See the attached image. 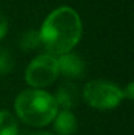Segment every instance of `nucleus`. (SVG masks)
I'll list each match as a JSON object with an SVG mask.
<instances>
[{
    "mask_svg": "<svg viewBox=\"0 0 134 135\" xmlns=\"http://www.w3.org/2000/svg\"><path fill=\"white\" fill-rule=\"evenodd\" d=\"M40 36L50 54H67L82 37L80 17L71 7L57 8L46 17Z\"/></svg>",
    "mask_w": 134,
    "mask_h": 135,
    "instance_id": "nucleus-1",
    "label": "nucleus"
},
{
    "mask_svg": "<svg viewBox=\"0 0 134 135\" xmlns=\"http://www.w3.org/2000/svg\"><path fill=\"white\" fill-rule=\"evenodd\" d=\"M13 67H15V59L11 51L4 47H0V74L5 75L12 72Z\"/></svg>",
    "mask_w": 134,
    "mask_h": 135,
    "instance_id": "nucleus-10",
    "label": "nucleus"
},
{
    "mask_svg": "<svg viewBox=\"0 0 134 135\" xmlns=\"http://www.w3.org/2000/svg\"><path fill=\"white\" fill-rule=\"evenodd\" d=\"M8 32V20L5 17V15L0 11V40H3L5 37Z\"/></svg>",
    "mask_w": 134,
    "mask_h": 135,
    "instance_id": "nucleus-11",
    "label": "nucleus"
},
{
    "mask_svg": "<svg viewBox=\"0 0 134 135\" xmlns=\"http://www.w3.org/2000/svg\"><path fill=\"white\" fill-rule=\"evenodd\" d=\"M32 135H53V134L46 133V131H41V133H34V134H32Z\"/></svg>",
    "mask_w": 134,
    "mask_h": 135,
    "instance_id": "nucleus-13",
    "label": "nucleus"
},
{
    "mask_svg": "<svg viewBox=\"0 0 134 135\" xmlns=\"http://www.w3.org/2000/svg\"><path fill=\"white\" fill-rule=\"evenodd\" d=\"M128 96V98H133V83H129V85H128V88H126V93H124V96Z\"/></svg>",
    "mask_w": 134,
    "mask_h": 135,
    "instance_id": "nucleus-12",
    "label": "nucleus"
},
{
    "mask_svg": "<svg viewBox=\"0 0 134 135\" xmlns=\"http://www.w3.org/2000/svg\"><path fill=\"white\" fill-rule=\"evenodd\" d=\"M83 97L89 106L100 110H108L116 108L121 102L124 92L109 81L92 80L86 84Z\"/></svg>",
    "mask_w": 134,
    "mask_h": 135,
    "instance_id": "nucleus-3",
    "label": "nucleus"
},
{
    "mask_svg": "<svg viewBox=\"0 0 134 135\" xmlns=\"http://www.w3.org/2000/svg\"><path fill=\"white\" fill-rule=\"evenodd\" d=\"M57 62H58L59 72H62L67 78L78 79V78H83V75L86 74V62L78 54L74 52L63 54L57 59Z\"/></svg>",
    "mask_w": 134,
    "mask_h": 135,
    "instance_id": "nucleus-5",
    "label": "nucleus"
},
{
    "mask_svg": "<svg viewBox=\"0 0 134 135\" xmlns=\"http://www.w3.org/2000/svg\"><path fill=\"white\" fill-rule=\"evenodd\" d=\"M59 75L57 58L50 54H42L34 58L25 71V80L29 85L40 89L50 85Z\"/></svg>",
    "mask_w": 134,
    "mask_h": 135,
    "instance_id": "nucleus-4",
    "label": "nucleus"
},
{
    "mask_svg": "<svg viewBox=\"0 0 134 135\" xmlns=\"http://www.w3.org/2000/svg\"><path fill=\"white\" fill-rule=\"evenodd\" d=\"M15 110L26 125L41 127L55 118L58 106L50 93L41 89H26L16 97Z\"/></svg>",
    "mask_w": 134,
    "mask_h": 135,
    "instance_id": "nucleus-2",
    "label": "nucleus"
},
{
    "mask_svg": "<svg viewBox=\"0 0 134 135\" xmlns=\"http://www.w3.org/2000/svg\"><path fill=\"white\" fill-rule=\"evenodd\" d=\"M53 97L58 108H62L63 110H70L78 102V88L72 83H63L62 85H59L55 92V96Z\"/></svg>",
    "mask_w": 134,
    "mask_h": 135,
    "instance_id": "nucleus-6",
    "label": "nucleus"
},
{
    "mask_svg": "<svg viewBox=\"0 0 134 135\" xmlns=\"http://www.w3.org/2000/svg\"><path fill=\"white\" fill-rule=\"evenodd\" d=\"M41 44H42L41 36H40V32L37 30H26L20 38V47L25 51L37 49Z\"/></svg>",
    "mask_w": 134,
    "mask_h": 135,
    "instance_id": "nucleus-9",
    "label": "nucleus"
},
{
    "mask_svg": "<svg viewBox=\"0 0 134 135\" xmlns=\"http://www.w3.org/2000/svg\"><path fill=\"white\" fill-rule=\"evenodd\" d=\"M76 118L70 110H62L57 113L54 129L58 135H74L76 133Z\"/></svg>",
    "mask_w": 134,
    "mask_h": 135,
    "instance_id": "nucleus-7",
    "label": "nucleus"
},
{
    "mask_svg": "<svg viewBox=\"0 0 134 135\" xmlns=\"http://www.w3.org/2000/svg\"><path fill=\"white\" fill-rule=\"evenodd\" d=\"M0 135H19L16 118L7 110L0 112Z\"/></svg>",
    "mask_w": 134,
    "mask_h": 135,
    "instance_id": "nucleus-8",
    "label": "nucleus"
}]
</instances>
